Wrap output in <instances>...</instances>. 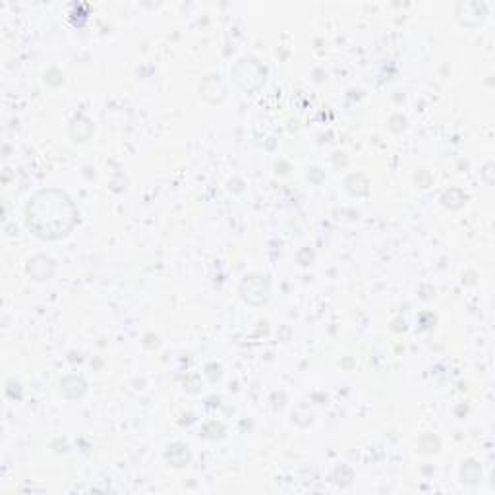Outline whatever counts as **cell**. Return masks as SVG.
<instances>
[{
	"instance_id": "1",
	"label": "cell",
	"mask_w": 495,
	"mask_h": 495,
	"mask_svg": "<svg viewBox=\"0 0 495 495\" xmlns=\"http://www.w3.org/2000/svg\"><path fill=\"white\" fill-rule=\"evenodd\" d=\"M80 213L62 190H41L25 207V221L30 231L45 240H59L72 233Z\"/></svg>"
},
{
	"instance_id": "2",
	"label": "cell",
	"mask_w": 495,
	"mask_h": 495,
	"mask_svg": "<svg viewBox=\"0 0 495 495\" xmlns=\"http://www.w3.org/2000/svg\"><path fill=\"white\" fill-rule=\"evenodd\" d=\"M236 68L244 70V74L233 72L234 80L244 91H254L265 81V68H262V64H257V60L244 59L236 64Z\"/></svg>"
},
{
	"instance_id": "3",
	"label": "cell",
	"mask_w": 495,
	"mask_h": 495,
	"mask_svg": "<svg viewBox=\"0 0 495 495\" xmlns=\"http://www.w3.org/2000/svg\"><path fill=\"white\" fill-rule=\"evenodd\" d=\"M242 296L250 304H254V296H257V304H263L269 296V283L265 281V277H260V275L246 277L242 283Z\"/></svg>"
},
{
	"instance_id": "4",
	"label": "cell",
	"mask_w": 495,
	"mask_h": 495,
	"mask_svg": "<svg viewBox=\"0 0 495 495\" xmlns=\"http://www.w3.org/2000/svg\"><path fill=\"white\" fill-rule=\"evenodd\" d=\"M52 271H54V262L45 255H37V257L30 260V265H28V273L35 281H47L52 275Z\"/></svg>"
},
{
	"instance_id": "5",
	"label": "cell",
	"mask_w": 495,
	"mask_h": 495,
	"mask_svg": "<svg viewBox=\"0 0 495 495\" xmlns=\"http://www.w3.org/2000/svg\"><path fill=\"white\" fill-rule=\"evenodd\" d=\"M167 460L173 466H178V468H180V466H186L190 462L188 447L182 443H176L173 445V447H168Z\"/></svg>"
}]
</instances>
